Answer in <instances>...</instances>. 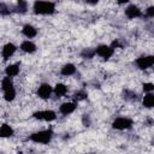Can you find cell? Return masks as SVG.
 <instances>
[{
    "mask_svg": "<svg viewBox=\"0 0 154 154\" xmlns=\"http://www.w3.org/2000/svg\"><path fill=\"white\" fill-rule=\"evenodd\" d=\"M75 109H76V103H75V102H65V103H63V105L60 106V108H59L60 113H63V114H65V116L72 113Z\"/></svg>",
    "mask_w": 154,
    "mask_h": 154,
    "instance_id": "cell-8",
    "label": "cell"
},
{
    "mask_svg": "<svg viewBox=\"0 0 154 154\" xmlns=\"http://www.w3.org/2000/svg\"><path fill=\"white\" fill-rule=\"evenodd\" d=\"M22 32H23L26 37H29V38L35 37V36L37 35V30H36V28H35V26H32V25H30V24L24 25V26H23Z\"/></svg>",
    "mask_w": 154,
    "mask_h": 154,
    "instance_id": "cell-11",
    "label": "cell"
},
{
    "mask_svg": "<svg viewBox=\"0 0 154 154\" xmlns=\"http://www.w3.org/2000/svg\"><path fill=\"white\" fill-rule=\"evenodd\" d=\"M117 1H118L119 4H125V2H128L129 0H117Z\"/></svg>",
    "mask_w": 154,
    "mask_h": 154,
    "instance_id": "cell-29",
    "label": "cell"
},
{
    "mask_svg": "<svg viewBox=\"0 0 154 154\" xmlns=\"http://www.w3.org/2000/svg\"><path fill=\"white\" fill-rule=\"evenodd\" d=\"M51 93H52V87L47 83H43L38 87V90H37V95L41 97V99H48L51 96Z\"/></svg>",
    "mask_w": 154,
    "mask_h": 154,
    "instance_id": "cell-7",
    "label": "cell"
},
{
    "mask_svg": "<svg viewBox=\"0 0 154 154\" xmlns=\"http://www.w3.org/2000/svg\"><path fill=\"white\" fill-rule=\"evenodd\" d=\"M137 66L141 70H146L148 67H150L152 65H154V55H146V57H140L136 60Z\"/></svg>",
    "mask_w": 154,
    "mask_h": 154,
    "instance_id": "cell-4",
    "label": "cell"
},
{
    "mask_svg": "<svg viewBox=\"0 0 154 154\" xmlns=\"http://www.w3.org/2000/svg\"><path fill=\"white\" fill-rule=\"evenodd\" d=\"M85 97H87V93L83 91V90H79V91L75 93V95H73V99H75L76 101H82V100H84Z\"/></svg>",
    "mask_w": 154,
    "mask_h": 154,
    "instance_id": "cell-22",
    "label": "cell"
},
{
    "mask_svg": "<svg viewBox=\"0 0 154 154\" xmlns=\"http://www.w3.org/2000/svg\"><path fill=\"white\" fill-rule=\"evenodd\" d=\"M95 52H96L97 55L102 57L103 59H108V58H111L112 54H113V48H112V47H108V46H106V45H101V46L96 47Z\"/></svg>",
    "mask_w": 154,
    "mask_h": 154,
    "instance_id": "cell-6",
    "label": "cell"
},
{
    "mask_svg": "<svg viewBox=\"0 0 154 154\" xmlns=\"http://www.w3.org/2000/svg\"><path fill=\"white\" fill-rule=\"evenodd\" d=\"M7 13H8V12L6 11V6H5L4 4H1V14L5 16V14H7Z\"/></svg>",
    "mask_w": 154,
    "mask_h": 154,
    "instance_id": "cell-26",
    "label": "cell"
},
{
    "mask_svg": "<svg viewBox=\"0 0 154 154\" xmlns=\"http://www.w3.org/2000/svg\"><path fill=\"white\" fill-rule=\"evenodd\" d=\"M14 96H16V90H14V88L4 91V97H5L6 101H12V100L14 99Z\"/></svg>",
    "mask_w": 154,
    "mask_h": 154,
    "instance_id": "cell-20",
    "label": "cell"
},
{
    "mask_svg": "<svg viewBox=\"0 0 154 154\" xmlns=\"http://www.w3.org/2000/svg\"><path fill=\"white\" fill-rule=\"evenodd\" d=\"M32 116L36 119H41V120H46V122H52L57 117L53 111H38V112H35Z\"/></svg>",
    "mask_w": 154,
    "mask_h": 154,
    "instance_id": "cell-5",
    "label": "cell"
},
{
    "mask_svg": "<svg viewBox=\"0 0 154 154\" xmlns=\"http://www.w3.org/2000/svg\"><path fill=\"white\" fill-rule=\"evenodd\" d=\"M96 52H95V49H89V48H87V49H84L81 54H82V57L83 58H85V59H90V58H93L94 57V54H95Z\"/></svg>",
    "mask_w": 154,
    "mask_h": 154,
    "instance_id": "cell-21",
    "label": "cell"
},
{
    "mask_svg": "<svg viewBox=\"0 0 154 154\" xmlns=\"http://www.w3.org/2000/svg\"><path fill=\"white\" fill-rule=\"evenodd\" d=\"M125 14H126V17H129V18H137V17L141 16V10H140L137 6L131 5V6H129V7L125 10Z\"/></svg>",
    "mask_w": 154,
    "mask_h": 154,
    "instance_id": "cell-9",
    "label": "cell"
},
{
    "mask_svg": "<svg viewBox=\"0 0 154 154\" xmlns=\"http://www.w3.org/2000/svg\"><path fill=\"white\" fill-rule=\"evenodd\" d=\"M83 124H84L85 126H89V125H90V119H89V117H88L87 114L83 117Z\"/></svg>",
    "mask_w": 154,
    "mask_h": 154,
    "instance_id": "cell-25",
    "label": "cell"
},
{
    "mask_svg": "<svg viewBox=\"0 0 154 154\" xmlns=\"http://www.w3.org/2000/svg\"><path fill=\"white\" fill-rule=\"evenodd\" d=\"M66 91H67V88L63 83H58L55 85V88H54V93L57 94V96H63V95L66 94Z\"/></svg>",
    "mask_w": 154,
    "mask_h": 154,
    "instance_id": "cell-17",
    "label": "cell"
},
{
    "mask_svg": "<svg viewBox=\"0 0 154 154\" xmlns=\"http://www.w3.org/2000/svg\"><path fill=\"white\" fill-rule=\"evenodd\" d=\"M20 49L26 53H34L36 51V46L31 41H23L20 45Z\"/></svg>",
    "mask_w": 154,
    "mask_h": 154,
    "instance_id": "cell-12",
    "label": "cell"
},
{
    "mask_svg": "<svg viewBox=\"0 0 154 154\" xmlns=\"http://www.w3.org/2000/svg\"><path fill=\"white\" fill-rule=\"evenodd\" d=\"M146 13H147L148 17H154V6H149L146 10Z\"/></svg>",
    "mask_w": 154,
    "mask_h": 154,
    "instance_id": "cell-24",
    "label": "cell"
},
{
    "mask_svg": "<svg viewBox=\"0 0 154 154\" xmlns=\"http://www.w3.org/2000/svg\"><path fill=\"white\" fill-rule=\"evenodd\" d=\"M55 11V5L51 1L36 0L34 2V12L37 14H52Z\"/></svg>",
    "mask_w": 154,
    "mask_h": 154,
    "instance_id": "cell-1",
    "label": "cell"
},
{
    "mask_svg": "<svg viewBox=\"0 0 154 154\" xmlns=\"http://www.w3.org/2000/svg\"><path fill=\"white\" fill-rule=\"evenodd\" d=\"M53 137V132L51 130H42L30 135V140L36 143H48Z\"/></svg>",
    "mask_w": 154,
    "mask_h": 154,
    "instance_id": "cell-2",
    "label": "cell"
},
{
    "mask_svg": "<svg viewBox=\"0 0 154 154\" xmlns=\"http://www.w3.org/2000/svg\"><path fill=\"white\" fill-rule=\"evenodd\" d=\"M28 8V4L25 0H17V11L20 13H25Z\"/></svg>",
    "mask_w": 154,
    "mask_h": 154,
    "instance_id": "cell-19",
    "label": "cell"
},
{
    "mask_svg": "<svg viewBox=\"0 0 154 154\" xmlns=\"http://www.w3.org/2000/svg\"><path fill=\"white\" fill-rule=\"evenodd\" d=\"M143 90L144 91H152L154 90V84L153 83H143Z\"/></svg>",
    "mask_w": 154,
    "mask_h": 154,
    "instance_id": "cell-23",
    "label": "cell"
},
{
    "mask_svg": "<svg viewBox=\"0 0 154 154\" xmlns=\"http://www.w3.org/2000/svg\"><path fill=\"white\" fill-rule=\"evenodd\" d=\"M120 45H119V42L118 41H113V43H112V48H114V47H119Z\"/></svg>",
    "mask_w": 154,
    "mask_h": 154,
    "instance_id": "cell-28",
    "label": "cell"
},
{
    "mask_svg": "<svg viewBox=\"0 0 154 154\" xmlns=\"http://www.w3.org/2000/svg\"><path fill=\"white\" fill-rule=\"evenodd\" d=\"M12 135H13V129L7 124H2L0 128V136L1 137H10Z\"/></svg>",
    "mask_w": 154,
    "mask_h": 154,
    "instance_id": "cell-13",
    "label": "cell"
},
{
    "mask_svg": "<svg viewBox=\"0 0 154 154\" xmlns=\"http://www.w3.org/2000/svg\"><path fill=\"white\" fill-rule=\"evenodd\" d=\"M85 2L87 4H90V5H95V4L99 2V0H85Z\"/></svg>",
    "mask_w": 154,
    "mask_h": 154,
    "instance_id": "cell-27",
    "label": "cell"
},
{
    "mask_svg": "<svg viewBox=\"0 0 154 154\" xmlns=\"http://www.w3.org/2000/svg\"><path fill=\"white\" fill-rule=\"evenodd\" d=\"M16 52V46L13 43H6L2 48V57L4 59H8Z\"/></svg>",
    "mask_w": 154,
    "mask_h": 154,
    "instance_id": "cell-10",
    "label": "cell"
},
{
    "mask_svg": "<svg viewBox=\"0 0 154 154\" xmlns=\"http://www.w3.org/2000/svg\"><path fill=\"white\" fill-rule=\"evenodd\" d=\"M112 126H113V129H117V130L130 129L132 126V120L129 118H117L112 123Z\"/></svg>",
    "mask_w": 154,
    "mask_h": 154,
    "instance_id": "cell-3",
    "label": "cell"
},
{
    "mask_svg": "<svg viewBox=\"0 0 154 154\" xmlns=\"http://www.w3.org/2000/svg\"><path fill=\"white\" fill-rule=\"evenodd\" d=\"M76 72V67L73 64H66L61 67V75L64 76H71Z\"/></svg>",
    "mask_w": 154,
    "mask_h": 154,
    "instance_id": "cell-14",
    "label": "cell"
},
{
    "mask_svg": "<svg viewBox=\"0 0 154 154\" xmlns=\"http://www.w3.org/2000/svg\"><path fill=\"white\" fill-rule=\"evenodd\" d=\"M143 106L147 107V108L154 107V95L153 94H147L143 97Z\"/></svg>",
    "mask_w": 154,
    "mask_h": 154,
    "instance_id": "cell-16",
    "label": "cell"
},
{
    "mask_svg": "<svg viewBox=\"0 0 154 154\" xmlns=\"http://www.w3.org/2000/svg\"><path fill=\"white\" fill-rule=\"evenodd\" d=\"M5 71H6V75H7V76L14 77V76H17L18 72H19V66L16 65V64H14V65H8Z\"/></svg>",
    "mask_w": 154,
    "mask_h": 154,
    "instance_id": "cell-15",
    "label": "cell"
},
{
    "mask_svg": "<svg viewBox=\"0 0 154 154\" xmlns=\"http://www.w3.org/2000/svg\"><path fill=\"white\" fill-rule=\"evenodd\" d=\"M1 87H2V90H4V91H6V90L13 88V83H12V79H11L10 76H7V77H5V78L2 79V82H1Z\"/></svg>",
    "mask_w": 154,
    "mask_h": 154,
    "instance_id": "cell-18",
    "label": "cell"
}]
</instances>
